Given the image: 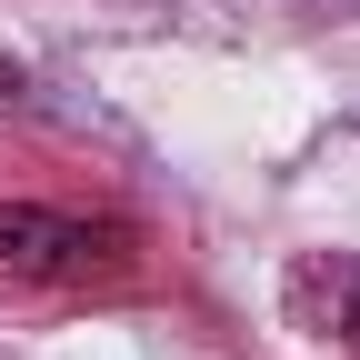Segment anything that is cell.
<instances>
[{
	"label": "cell",
	"instance_id": "7a4b0ae2",
	"mask_svg": "<svg viewBox=\"0 0 360 360\" xmlns=\"http://www.w3.org/2000/svg\"><path fill=\"white\" fill-rule=\"evenodd\" d=\"M300 290H321V330L360 360V260H340V270H310Z\"/></svg>",
	"mask_w": 360,
	"mask_h": 360
},
{
	"label": "cell",
	"instance_id": "3957f363",
	"mask_svg": "<svg viewBox=\"0 0 360 360\" xmlns=\"http://www.w3.org/2000/svg\"><path fill=\"white\" fill-rule=\"evenodd\" d=\"M11 90H20V60H0V101H11Z\"/></svg>",
	"mask_w": 360,
	"mask_h": 360
},
{
	"label": "cell",
	"instance_id": "6da1fadb",
	"mask_svg": "<svg viewBox=\"0 0 360 360\" xmlns=\"http://www.w3.org/2000/svg\"><path fill=\"white\" fill-rule=\"evenodd\" d=\"M130 270V231L120 220H80L51 200H0V281L20 290H90Z\"/></svg>",
	"mask_w": 360,
	"mask_h": 360
}]
</instances>
